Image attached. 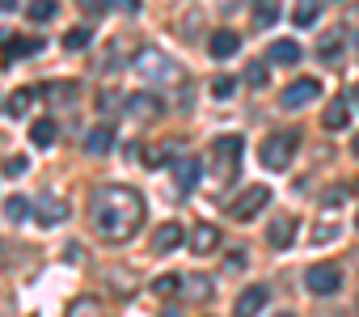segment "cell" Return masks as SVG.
I'll return each instance as SVG.
<instances>
[{"mask_svg":"<svg viewBox=\"0 0 359 317\" xmlns=\"http://www.w3.org/2000/svg\"><path fill=\"white\" fill-rule=\"evenodd\" d=\"M355 55H359V39H355Z\"/></svg>","mask_w":359,"mask_h":317,"instance_id":"41","label":"cell"},{"mask_svg":"<svg viewBox=\"0 0 359 317\" xmlns=\"http://www.w3.org/2000/svg\"><path fill=\"white\" fill-rule=\"evenodd\" d=\"M355 224H359V216H355Z\"/></svg>","mask_w":359,"mask_h":317,"instance_id":"42","label":"cell"},{"mask_svg":"<svg viewBox=\"0 0 359 317\" xmlns=\"http://www.w3.org/2000/svg\"><path fill=\"white\" fill-rule=\"evenodd\" d=\"M351 102H355V106H359V85H355V89H351Z\"/></svg>","mask_w":359,"mask_h":317,"instance_id":"39","label":"cell"},{"mask_svg":"<svg viewBox=\"0 0 359 317\" xmlns=\"http://www.w3.org/2000/svg\"><path fill=\"white\" fill-rule=\"evenodd\" d=\"M5 43V64H18L26 55H39V39H22V34H0Z\"/></svg>","mask_w":359,"mask_h":317,"instance_id":"10","label":"cell"},{"mask_svg":"<svg viewBox=\"0 0 359 317\" xmlns=\"http://www.w3.org/2000/svg\"><path fill=\"white\" fill-rule=\"evenodd\" d=\"M321 60H325V64L338 60V43H325V47H321Z\"/></svg>","mask_w":359,"mask_h":317,"instance_id":"35","label":"cell"},{"mask_svg":"<svg viewBox=\"0 0 359 317\" xmlns=\"http://www.w3.org/2000/svg\"><path fill=\"white\" fill-rule=\"evenodd\" d=\"M216 245H220V229H216V224H195L191 250H195V254H216Z\"/></svg>","mask_w":359,"mask_h":317,"instance_id":"14","label":"cell"},{"mask_svg":"<svg viewBox=\"0 0 359 317\" xmlns=\"http://www.w3.org/2000/svg\"><path fill=\"white\" fill-rule=\"evenodd\" d=\"M55 9H60L55 0H30V9H26V13H30V22H51Z\"/></svg>","mask_w":359,"mask_h":317,"instance_id":"25","label":"cell"},{"mask_svg":"<svg viewBox=\"0 0 359 317\" xmlns=\"http://www.w3.org/2000/svg\"><path fill=\"white\" fill-rule=\"evenodd\" d=\"M334 237H338V224H334V220H330V224L321 220V224L313 229V241H317V245H321V241H334Z\"/></svg>","mask_w":359,"mask_h":317,"instance_id":"31","label":"cell"},{"mask_svg":"<svg viewBox=\"0 0 359 317\" xmlns=\"http://www.w3.org/2000/svg\"><path fill=\"white\" fill-rule=\"evenodd\" d=\"M317 97H321V85L304 76V81H296V85H287V89H283L279 106H283V110H300V106H309V102H317Z\"/></svg>","mask_w":359,"mask_h":317,"instance_id":"7","label":"cell"},{"mask_svg":"<svg viewBox=\"0 0 359 317\" xmlns=\"http://www.w3.org/2000/svg\"><path fill=\"white\" fill-rule=\"evenodd\" d=\"M118 9L123 13H140V0H118Z\"/></svg>","mask_w":359,"mask_h":317,"instance_id":"37","label":"cell"},{"mask_svg":"<svg viewBox=\"0 0 359 317\" xmlns=\"http://www.w3.org/2000/svg\"><path fill=\"white\" fill-rule=\"evenodd\" d=\"M317 18H321V0H296V9H292L296 26H313Z\"/></svg>","mask_w":359,"mask_h":317,"instance_id":"21","label":"cell"},{"mask_svg":"<svg viewBox=\"0 0 359 317\" xmlns=\"http://www.w3.org/2000/svg\"><path fill=\"white\" fill-rule=\"evenodd\" d=\"M30 212H34V208H30V203H26L22 195H13V199H5V216H9V220H26Z\"/></svg>","mask_w":359,"mask_h":317,"instance_id":"27","label":"cell"},{"mask_svg":"<svg viewBox=\"0 0 359 317\" xmlns=\"http://www.w3.org/2000/svg\"><path fill=\"white\" fill-rule=\"evenodd\" d=\"M275 22H279V5H275V0H262L258 13H254V26H258V30H271Z\"/></svg>","mask_w":359,"mask_h":317,"instance_id":"23","label":"cell"},{"mask_svg":"<svg viewBox=\"0 0 359 317\" xmlns=\"http://www.w3.org/2000/svg\"><path fill=\"white\" fill-rule=\"evenodd\" d=\"M304 288H309L313 296H334V292L342 288V271H338L334 262H313V267L304 271Z\"/></svg>","mask_w":359,"mask_h":317,"instance_id":"5","label":"cell"},{"mask_svg":"<svg viewBox=\"0 0 359 317\" xmlns=\"http://www.w3.org/2000/svg\"><path fill=\"white\" fill-rule=\"evenodd\" d=\"M266 245H275V250L296 245V216H287V212L271 216V224H266Z\"/></svg>","mask_w":359,"mask_h":317,"instance_id":"8","label":"cell"},{"mask_svg":"<svg viewBox=\"0 0 359 317\" xmlns=\"http://www.w3.org/2000/svg\"><path fill=\"white\" fill-rule=\"evenodd\" d=\"M177 292H182V275H161L152 283V296H177Z\"/></svg>","mask_w":359,"mask_h":317,"instance_id":"26","label":"cell"},{"mask_svg":"<svg viewBox=\"0 0 359 317\" xmlns=\"http://www.w3.org/2000/svg\"><path fill=\"white\" fill-rule=\"evenodd\" d=\"M266 300H271V288H266V283H250V288L237 296V313H241V317H250V313L266 309Z\"/></svg>","mask_w":359,"mask_h":317,"instance_id":"11","label":"cell"},{"mask_svg":"<svg viewBox=\"0 0 359 317\" xmlns=\"http://www.w3.org/2000/svg\"><path fill=\"white\" fill-rule=\"evenodd\" d=\"M30 102H34V89H13V93H9V114L22 119V114L30 110Z\"/></svg>","mask_w":359,"mask_h":317,"instance_id":"24","label":"cell"},{"mask_svg":"<svg viewBox=\"0 0 359 317\" xmlns=\"http://www.w3.org/2000/svg\"><path fill=\"white\" fill-rule=\"evenodd\" d=\"M47 97H51V102H60V97L68 102V97H76V89H72V85H51V89H47Z\"/></svg>","mask_w":359,"mask_h":317,"instance_id":"32","label":"cell"},{"mask_svg":"<svg viewBox=\"0 0 359 317\" xmlns=\"http://www.w3.org/2000/svg\"><path fill=\"white\" fill-rule=\"evenodd\" d=\"M5 174H26V156H9V161H5Z\"/></svg>","mask_w":359,"mask_h":317,"instance_id":"33","label":"cell"},{"mask_svg":"<svg viewBox=\"0 0 359 317\" xmlns=\"http://www.w3.org/2000/svg\"><path fill=\"white\" fill-rule=\"evenodd\" d=\"M321 123H325V131H342V127L351 123V110H346V102H330V110L321 114Z\"/></svg>","mask_w":359,"mask_h":317,"instance_id":"20","label":"cell"},{"mask_svg":"<svg viewBox=\"0 0 359 317\" xmlns=\"http://www.w3.org/2000/svg\"><path fill=\"white\" fill-rule=\"evenodd\" d=\"M182 241H187V229H182V224H173V220H165V224L152 233V250H156V254H173Z\"/></svg>","mask_w":359,"mask_h":317,"instance_id":"9","label":"cell"},{"mask_svg":"<svg viewBox=\"0 0 359 317\" xmlns=\"http://www.w3.org/2000/svg\"><path fill=\"white\" fill-rule=\"evenodd\" d=\"M89 220L102 241H131L144 224V199L131 187H97L89 195Z\"/></svg>","mask_w":359,"mask_h":317,"instance_id":"1","label":"cell"},{"mask_svg":"<svg viewBox=\"0 0 359 317\" xmlns=\"http://www.w3.org/2000/svg\"><path fill=\"white\" fill-rule=\"evenodd\" d=\"M237 47H241V39L233 30H216L212 43H208V55L212 60H229V55H237Z\"/></svg>","mask_w":359,"mask_h":317,"instance_id":"13","label":"cell"},{"mask_svg":"<svg viewBox=\"0 0 359 317\" xmlns=\"http://www.w3.org/2000/svg\"><path fill=\"white\" fill-rule=\"evenodd\" d=\"M127 110H131L135 119H152V114H161V110H165V102H161V97H152V93H131V97H127Z\"/></svg>","mask_w":359,"mask_h":317,"instance_id":"15","label":"cell"},{"mask_svg":"<svg viewBox=\"0 0 359 317\" xmlns=\"http://www.w3.org/2000/svg\"><path fill=\"white\" fill-rule=\"evenodd\" d=\"M85 148H89L93 156H106V152L114 148V127H110V123H102V127H93V131L85 135Z\"/></svg>","mask_w":359,"mask_h":317,"instance_id":"16","label":"cell"},{"mask_svg":"<svg viewBox=\"0 0 359 317\" xmlns=\"http://www.w3.org/2000/svg\"><path fill=\"white\" fill-rule=\"evenodd\" d=\"M169 156H173V148H165V144H161V148H144V161H148V166H165Z\"/></svg>","mask_w":359,"mask_h":317,"instance_id":"29","label":"cell"},{"mask_svg":"<svg viewBox=\"0 0 359 317\" xmlns=\"http://www.w3.org/2000/svg\"><path fill=\"white\" fill-rule=\"evenodd\" d=\"M68 216V208H64V199H55V195H43L39 199V224H47V229H55L60 220Z\"/></svg>","mask_w":359,"mask_h":317,"instance_id":"17","label":"cell"},{"mask_svg":"<svg viewBox=\"0 0 359 317\" xmlns=\"http://www.w3.org/2000/svg\"><path fill=\"white\" fill-rule=\"evenodd\" d=\"M55 135H60V131H55V123H51V119H39V123L30 127V140H34L39 148H51V144H55Z\"/></svg>","mask_w":359,"mask_h":317,"instance_id":"22","label":"cell"},{"mask_svg":"<svg viewBox=\"0 0 359 317\" xmlns=\"http://www.w3.org/2000/svg\"><path fill=\"white\" fill-rule=\"evenodd\" d=\"M9 9H18V0H0V13H9Z\"/></svg>","mask_w":359,"mask_h":317,"instance_id":"38","label":"cell"},{"mask_svg":"<svg viewBox=\"0 0 359 317\" xmlns=\"http://www.w3.org/2000/svg\"><path fill=\"white\" fill-rule=\"evenodd\" d=\"M300 43L296 39H283V43H271V64H300Z\"/></svg>","mask_w":359,"mask_h":317,"instance_id":"19","label":"cell"},{"mask_svg":"<svg viewBox=\"0 0 359 317\" xmlns=\"http://www.w3.org/2000/svg\"><path fill=\"white\" fill-rule=\"evenodd\" d=\"M64 47H68V51L89 47V30H68V34H64Z\"/></svg>","mask_w":359,"mask_h":317,"instance_id":"30","label":"cell"},{"mask_svg":"<svg viewBox=\"0 0 359 317\" xmlns=\"http://www.w3.org/2000/svg\"><path fill=\"white\" fill-rule=\"evenodd\" d=\"M296 144H300V140H296L292 131H275V135H266V140L258 144V161H262L266 170H287Z\"/></svg>","mask_w":359,"mask_h":317,"instance_id":"2","label":"cell"},{"mask_svg":"<svg viewBox=\"0 0 359 317\" xmlns=\"http://www.w3.org/2000/svg\"><path fill=\"white\" fill-rule=\"evenodd\" d=\"M237 93V76H216L212 81V97H233Z\"/></svg>","mask_w":359,"mask_h":317,"instance_id":"28","label":"cell"},{"mask_svg":"<svg viewBox=\"0 0 359 317\" xmlns=\"http://www.w3.org/2000/svg\"><path fill=\"white\" fill-rule=\"evenodd\" d=\"M81 5H85V13H102V5H106V0H81Z\"/></svg>","mask_w":359,"mask_h":317,"instance_id":"36","label":"cell"},{"mask_svg":"<svg viewBox=\"0 0 359 317\" xmlns=\"http://www.w3.org/2000/svg\"><path fill=\"white\" fill-rule=\"evenodd\" d=\"M245 76H250V85H266V68H262V64H250Z\"/></svg>","mask_w":359,"mask_h":317,"instance_id":"34","label":"cell"},{"mask_svg":"<svg viewBox=\"0 0 359 317\" xmlns=\"http://www.w3.org/2000/svg\"><path fill=\"white\" fill-rule=\"evenodd\" d=\"M266 203H271V191H266V187L258 182V187H250V191H241V195L233 199V208H229V212H233L237 220H254V216H258V212H262Z\"/></svg>","mask_w":359,"mask_h":317,"instance_id":"6","label":"cell"},{"mask_svg":"<svg viewBox=\"0 0 359 317\" xmlns=\"http://www.w3.org/2000/svg\"><path fill=\"white\" fill-rule=\"evenodd\" d=\"M135 72H140V76H148V81H165V85L182 76V68H177L169 55H161L156 47H144V51L135 55Z\"/></svg>","mask_w":359,"mask_h":317,"instance_id":"3","label":"cell"},{"mask_svg":"<svg viewBox=\"0 0 359 317\" xmlns=\"http://www.w3.org/2000/svg\"><path fill=\"white\" fill-rule=\"evenodd\" d=\"M173 178H177V191H195L199 187V161H195V156H177V161H173Z\"/></svg>","mask_w":359,"mask_h":317,"instance_id":"12","label":"cell"},{"mask_svg":"<svg viewBox=\"0 0 359 317\" xmlns=\"http://www.w3.org/2000/svg\"><path fill=\"white\" fill-rule=\"evenodd\" d=\"M212 292H216V288H212V279H208V275H191V279H182V296H187V300H195V304H208V300H212Z\"/></svg>","mask_w":359,"mask_h":317,"instance_id":"18","label":"cell"},{"mask_svg":"<svg viewBox=\"0 0 359 317\" xmlns=\"http://www.w3.org/2000/svg\"><path fill=\"white\" fill-rule=\"evenodd\" d=\"M351 152H355V156H359V135H355V144H351Z\"/></svg>","mask_w":359,"mask_h":317,"instance_id":"40","label":"cell"},{"mask_svg":"<svg viewBox=\"0 0 359 317\" xmlns=\"http://www.w3.org/2000/svg\"><path fill=\"white\" fill-rule=\"evenodd\" d=\"M237 161H241V140L237 135H224V140L212 144V174L216 178H233Z\"/></svg>","mask_w":359,"mask_h":317,"instance_id":"4","label":"cell"}]
</instances>
